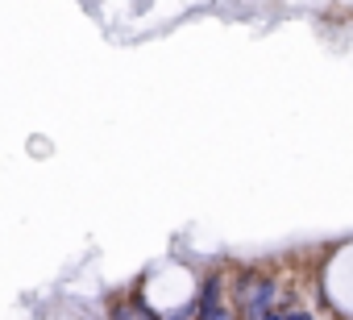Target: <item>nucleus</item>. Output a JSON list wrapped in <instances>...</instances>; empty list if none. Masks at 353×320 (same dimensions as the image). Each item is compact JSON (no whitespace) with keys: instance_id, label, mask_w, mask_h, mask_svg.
Listing matches in <instances>:
<instances>
[{"instance_id":"obj_1","label":"nucleus","mask_w":353,"mask_h":320,"mask_svg":"<svg viewBox=\"0 0 353 320\" xmlns=\"http://www.w3.org/2000/svg\"><path fill=\"white\" fill-rule=\"evenodd\" d=\"M270 303H274V279H254L245 287V295H241V308H245L250 320L262 316V312H270Z\"/></svg>"},{"instance_id":"obj_2","label":"nucleus","mask_w":353,"mask_h":320,"mask_svg":"<svg viewBox=\"0 0 353 320\" xmlns=\"http://www.w3.org/2000/svg\"><path fill=\"white\" fill-rule=\"evenodd\" d=\"M221 308V274H208L204 279V287H200V299H196V312H200V320L208 316V312H216Z\"/></svg>"},{"instance_id":"obj_3","label":"nucleus","mask_w":353,"mask_h":320,"mask_svg":"<svg viewBox=\"0 0 353 320\" xmlns=\"http://www.w3.org/2000/svg\"><path fill=\"white\" fill-rule=\"evenodd\" d=\"M112 320H137V316H133L129 303H117V308H112Z\"/></svg>"},{"instance_id":"obj_4","label":"nucleus","mask_w":353,"mask_h":320,"mask_svg":"<svg viewBox=\"0 0 353 320\" xmlns=\"http://www.w3.org/2000/svg\"><path fill=\"white\" fill-rule=\"evenodd\" d=\"M283 320H316L307 308H295V312H283Z\"/></svg>"},{"instance_id":"obj_5","label":"nucleus","mask_w":353,"mask_h":320,"mask_svg":"<svg viewBox=\"0 0 353 320\" xmlns=\"http://www.w3.org/2000/svg\"><path fill=\"white\" fill-rule=\"evenodd\" d=\"M204 320H233V316H229V308H225V303H221V308H216V312H208V316H204Z\"/></svg>"},{"instance_id":"obj_6","label":"nucleus","mask_w":353,"mask_h":320,"mask_svg":"<svg viewBox=\"0 0 353 320\" xmlns=\"http://www.w3.org/2000/svg\"><path fill=\"white\" fill-rule=\"evenodd\" d=\"M254 320H283V312H279V308H270V312H262V316H254Z\"/></svg>"}]
</instances>
